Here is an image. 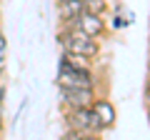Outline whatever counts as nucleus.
<instances>
[{
    "label": "nucleus",
    "instance_id": "39448f33",
    "mask_svg": "<svg viewBox=\"0 0 150 140\" xmlns=\"http://www.w3.org/2000/svg\"><path fill=\"white\" fill-rule=\"evenodd\" d=\"M93 110V118H95V125H98V133H105V130H110L112 125H115V120H118V110H115V105H112L108 98L98 95L95 100H93L90 105Z\"/></svg>",
    "mask_w": 150,
    "mask_h": 140
},
{
    "label": "nucleus",
    "instance_id": "7ed1b4c3",
    "mask_svg": "<svg viewBox=\"0 0 150 140\" xmlns=\"http://www.w3.org/2000/svg\"><path fill=\"white\" fill-rule=\"evenodd\" d=\"M63 125L65 130H83V133H98L95 118H93L90 105L88 108H70L63 110ZM100 135V133H98Z\"/></svg>",
    "mask_w": 150,
    "mask_h": 140
},
{
    "label": "nucleus",
    "instance_id": "dca6fc26",
    "mask_svg": "<svg viewBox=\"0 0 150 140\" xmlns=\"http://www.w3.org/2000/svg\"><path fill=\"white\" fill-rule=\"evenodd\" d=\"M83 3H85V0H83Z\"/></svg>",
    "mask_w": 150,
    "mask_h": 140
},
{
    "label": "nucleus",
    "instance_id": "6e6552de",
    "mask_svg": "<svg viewBox=\"0 0 150 140\" xmlns=\"http://www.w3.org/2000/svg\"><path fill=\"white\" fill-rule=\"evenodd\" d=\"M60 140H103L98 133H83V130H65Z\"/></svg>",
    "mask_w": 150,
    "mask_h": 140
},
{
    "label": "nucleus",
    "instance_id": "f257e3e1",
    "mask_svg": "<svg viewBox=\"0 0 150 140\" xmlns=\"http://www.w3.org/2000/svg\"><path fill=\"white\" fill-rule=\"evenodd\" d=\"M93 63L95 60L85 58V55L63 53L58 63V88H98Z\"/></svg>",
    "mask_w": 150,
    "mask_h": 140
},
{
    "label": "nucleus",
    "instance_id": "2eb2a0df",
    "mask_svg": "<svg viewBox=\"0 0 150 140\" xmlns=\"http://www.w3.org/2000/svg\"><path fill=\"white\" fill-rule=\"evenodd\" d=\"M148 113H150V105H148Z\"/></svg>",
    "mask_w": 150,
    "mask_h": 140
},
{
    "label": "nucleus",
    "instance_id": "9b49d317",
    "mask_svg": "<svg viewBox=\"0 0 150 140\" xmlns=\"http://www.w3.org/2000/svg\"><path fill=\"white\" fill-rule=\"evenodd\" d=\"M112 25H115V28H125V25H128V20H125V18H115V20H112Z\"/></svg>",
    "mask_w": 150,
    "mask_h": 140
},
{
    "label": "nucleus",
    "instance_id": "f8f14e48",
    "mask_svg": "<svg viewBox=\"0 0 150 140\" xmlns=\"http://www.w3.org/2000/svg\"><path fill=\"white\" fill-rule=\"evenodd\" d=\"M145 103L150 105V78H148V83H145Z\"/></svg>",
    "mask_w": 150,
    "mask_h": 140
},
{
    "label": "nucleus",
    "instance_id": "ddd939ff",
    "mask_svg": "<svg viewBox=\"0 0 150 140\" xmlns=\"http://www.w3.org/2000/svg\"><path fill=\"white\" fill-rule=\"evenodd\" d=\"M148 73H150V58H148Z\"/></svg>",
    "mask_w": 150,
    "mask_h": 140
},
{
    "label": "nucleus",
    "instance_id": "423d86ee",
    "mask_svg": "<svg viewBox=\"0 0 150 140\" xmlns=\"http://www.w3.org/2000/svg\"><path fill=\"white\" fill-rule=\"evenodd\" d=\"M68 25L83 30L85 35H90V38H95V40H100L103 35H105V30H108L105 15H98V13H90V10H83L80 15L75 18L73 23H68Z\"/></svg>",
    "mask_w": 150,
    "mask_h": 140
},
{
    "label": "nucleus",
    "instance_id": "f03ea898",
    "mask_svg": "<svg viewBox=\"0 0 150 140\" xmlns=\"http://www.w3.org/2000/svg\"><path fill=\"white\" fill-rule=\"evenodd\" d=\"M58 45L63 48V53L85 55L90 60H98V55H100V40L85 35L83 30H78L73 25H63L58 30Z\"/></svg>",
    "mask_w": 150,
    "mask_h": 140
},
{
    "label": "nucleus",
    "instance_id": "20e7f679",
    "mask_svg": "<svg viewBox=\"0 0 150 140\" xmlns=\"http://www.w3.org/2000/svg\"><path fill=\"white\" fill-rule=\"evenodd\" d=\"M98 98V88H60V105L63 110L88 108Z\"/></svg>",
    "mask_w": 150,
    "mask_h": 140
},
{
    "label": "nucleus",
    "instance_id": "9d476101",
    "mask_svg": "<svg viewBox=\"0 0 150 140\" xmlns=\"http://www.w3.org/2000/svg\"><path fill=\"white\" fill-rule=\"evenodd\" d=\"M5 55H8V43H5L3 30H0V68H5Z\"/></svg>",
    "mask_w": 150,
    "mask_h": 140
},
{
    "label": "nucleus",
    "instance_id": "0eeeda50",
    "mask_svg": "<svg viewBox=\"0 0 150 140\" xmlns=\"http://www.w3.org/2000/svg\"><path fill=\"white\" fill-rule=\"evenodd\" d=\"M83 10H85V3L83 0H58V15L63 20V25L73 23Z\"/></svg>",
    "mask_w": 150,
    "mask_h": 140
},
{
    "label": "nucleus",
    "instance_id": "4468645a",
    "mask_svg": "<svg viewBox=\"0 0 150 140\" xmlns=\"http://www.w3.org/2000/svg\"><path fill=\"white\" fill-rule=\"evenodd\" d=\"M0 18H3V10H0Z\"/></svg>",
    "mask_w": 150,
    "mask_h": 140
},
{
    "label": "nucleus",
    "instance_id": "1a4fd4ad",
    "mask_svg": "<svg viewBox=\"0 0 150 140\" xmlns=\"http://www.w3.org/2000/svg\"><path fill=\"white\" fill-rule=\"evenodd\" d=\"M85 10L98 13V15H105L108 13V0H85Z\"/></svg>",
    "mask_w": 150,
    "mask_h": 140
}]
</instances>
